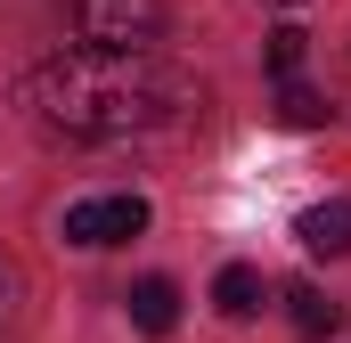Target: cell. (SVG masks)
Wrapping results in <instances>:
<instances>
[{
    "label": "cell",
    "mask_w": 351,
    "mask_h": 343,
    "mask_svg": "<svg viewBox=\"0 0 351 343\" xmlns=\"http://www.w3.org/2000/svg\"><path fill=\"white\" fill-rule=\"evenodd\" d=\"M188 106V74H172L156 49L114 58V49H58L25 74V115L58 139H131L156 131Z\"/></svg>",
    "instance_id": "cell-1"
},
{
    "label": "cell",
    "mask_w": 351,
    "mask_h": 343,
    "mask_svg": "<svg viewBox=\"0 0 351 343\" xmlns=\"http://www.w3.org/2000/svg\"><path fill=\"white\" fill-rule=\"evenodd\" d=\"M74 33H82V49L147 58L164 41V0H74Z\"/></svg>",
    "instance_id": "cell-2"
},
{
    "label": "cell",
    "mask_w": 351,
    "mask_h": 343,
    "mask_svg": "<svg viewBox=\"0 0 351 343\" xmlns=\"http://www.w3.org/2000/svg\"><path fill=\"white\" fill-rule=\"evenodd\" d=\"M139 229H147V196H82V204H66V246H82V254L131 246Z\"/></svg>",
    "instance_id": "cell-3"
},
{
    "label": "cell",
    "mask_w": 351,
    "mask_h": 343,
    "mask_svg": "<svg viewBox=\"0 0 351 343\" xmlns=\"http://www.w3.org/2000/svg\"><path fill=\"white\" fill-rule=\"evenodd\" d=\"M294 246H302L311 261H343V254H351V204H343V196L311 204V213L294 221Z\"/></svg>",
    "instance_id": "cell-4"
},
{
    "label": "cell",
    "mask_w": 351,
    "mask_h": 343,
    "mask_svg": "<svg viewBox=\"0 0 351 343\" xmlns=\"http://www.w3.org/2000/svg\"><path fill=\"white\" fill-rule=\"evenodd\" d=\"M123 303H131V327H139V335H172L180 327V286L172 278H139Z\"/></svg>",
    "instance_id": "cell-5"
},
{
    "label": "cell",
    "mask_w": 351,
    "mask_h": 343,
    "mask_svg": "<svg viewBox=\"0 0 351 343\" xmlns=\"http://www.w3.org/2000/svg\"><path fill=\"white\" fill-rule=\"evenodd\" d=\"M286 319H294V335H311V343L343 327V311H335V303H327L319 286H286Z\"/></svg>",
    "instance_id": "cell-6"
},
{
    "label": "cell",
    "mask_w": 351,
    "mask_h": 343,
    "mask_svg": "<svg viewBox=\"0 0 351 343\" xmlns=\"http://www.w3.org/2000/svg\"><path fill=\"white\" fill-rule=\"evenodd\" d=\"M213 303H221L229 319H254V311H262V270H245V261H229V270L213 278Z\"/></svg>",
    "instance_id": "cell-7"
},
{
    "label": "cell",
    "mask_w": 351,
    "mask_h": 343,
    "mask_svg": "<svg viewBox=\"0 0 351 343\" xmlns=\"http://www.w3.org/2000/svg\"><path fill=\"white\" fill-rule=\"evenodd\" d=\"M327 115H335V106H327L311 82H278V123H286V131H319Z\"/></svg>",
    "instance_id": "cell-8"
},
{
    "label": "cell",
    "mask_w": 351,
    "mask_h": 343,
    "mask_svg": "<svg viewBox=\"0 0 351 343\" xmlns=\"http://www.w3.org/2000/svg\"><path fill=\"white\" fill-rule=\"evenodd\" d=\"M302 49H311V33H302V25H278V33L262 41V58H269V74H278V82H294V74H302Z\"/></svg>",
    "instance_id": "cell-9"
},
{
    "label": "cell",
    "mask_w": 351,
    "mask_h": 343,
    "mask_svg": "<svg viewBox=\"0 0 351 343\" xmlns=\"http://www.w3.org/2000/svg\"><path fill=\"white\" fill-rule=\"evenodd\" d=\"M278 8H302V0H278Z\"/></svg>",
    "instance_id": "cell-10"
}]
</instances>
